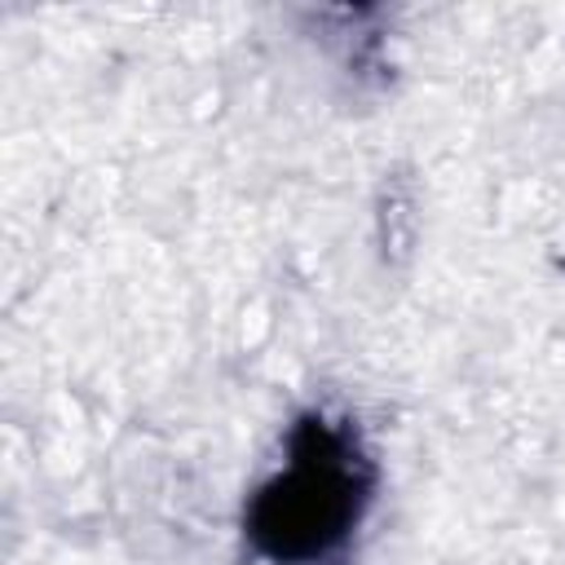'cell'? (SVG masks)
Segmentation results:
<instances>
[{"label":"cell","mask_w":565,"mask_h":565,"mask_svg":"<svg viewBox=\"0 0 565 565\" xmlns=\"http://www.w3.org/2000/svg\"><path fill=\"white\" fill-rule=\"evenodd\" d=\"M375 468L344 419L309 411L287 433V459L247 508L243 534L269 565H322L344 552L366 516Z\"/></svg>","instance_id":"cell-1"}]
</instances>
